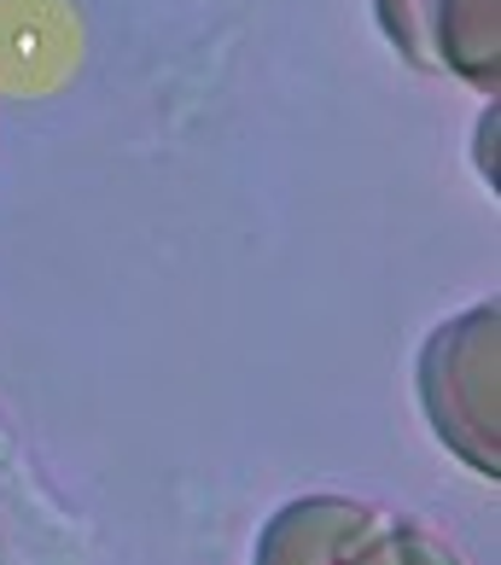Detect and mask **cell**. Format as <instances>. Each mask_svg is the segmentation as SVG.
<instances>
[{
  "label": "cell",
  "mask_w": 501,
  "mask_h": 565,
  "mask_svg": "<svg viewBox=\"0 0 501 565\" xmlns=\"http://www.w3.org/2000/svg\"><path fill=\"white\" fill-rule=\"evenodd\" d=\"M501 316L495 303H478L467 316L444 321L420 350V403L426 420L437 431V444H449L455 455L467 460L472 472L495 478L501 472Z\"/></svg>",
  "instance_id": "obj_1"
},
{
  "label": "cell",
  "mask_w": 501,
  "mask_h": 565,
  "mask_svg": "<svg viewBox=\"0 0 501 565\" xmlns=\"http://www.w3.org/2000/svg\"><path fill=\"white\" fill-rule=\"evenodd\" d=\"M250 565H461V554L403 513L350 495H298L263 525Z\"/></svg>",
  "instance_id": "obj_2"
},
{
  "label": "cell",
  "mask_w": 501,
  "mask_h": 565,
  "mask_svg": "<svg viewBox=\"0 0 501 565\" xmlns=\"http://www.w3.org/2000/svg\"><path fill=\"white\" fill-rule=\"evenodd\" d=\"M391 47L420 71H455L495 88L501 71V18L495 0H373Z\"/></svg>",
  "instance_id": "obj_3"
}]
</instances>
